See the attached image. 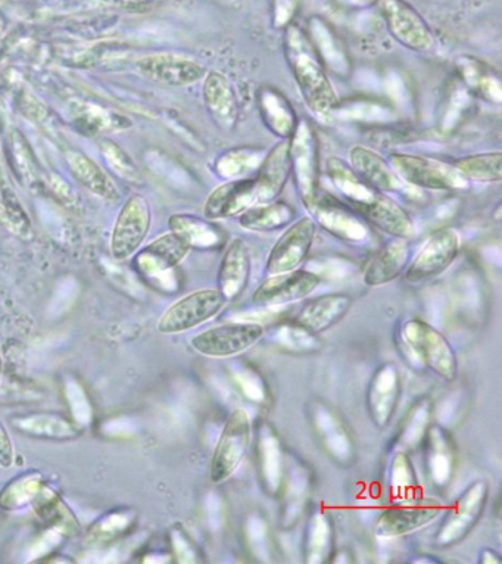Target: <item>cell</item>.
I'll list each match as a JSON object with an SVG mask.
<instances>
[{
    "label": "cell",
    "mask_w": 502,
    "mask_h": 564,
    "mask_svg": "<svg viewBox=\"0 0 502 564\" xmlns=\"http://www.w3.org/2000/svg\"><path fill=\"white\" fill-rule=\"evenodd\" d=\"M389 484L399 500L408 501L419 488V478L408 453L397 451L389 467Z\"/></svg>",
    "instance_id": "obj_41"
},
{
    "label": "cell",
    "mask_w": 502,
    "mask_h": 564,
    "mask_svg": "<svg viewBox=\"0 0 502 564\" xmlns=\"http://www.w3.org/2000/svg\"><path fill=\"white\" fill-rule=\"evenodd\" d=\"M307 34L327 73L338 79H349L352 74L351 55L329 21L321 17L311 18Z\"/></svg>",
    "instance_id": "obj_24"
},
{
    "label": "cell",
    "mask_w": 502,
    "mask_h": 564,
    "mask_svg": "<svg viewBox=\"0 0 502 564\" xmlns=\"http://www.w3.org/2000/svg\"><path fill=\"white\" fill-rule=\"evenodd\" d=\"M283 52L308 109L329 120L339 108V96L329 73L308 39L307 31L296 24L285 27Z\"/></svg>",
    "instance_id": "obj_2"
},
{
    "label": "cell",
    "mask_w": 502,
    "mask_h": 564,
    "mask_svg": "<svg viewBox=\"0 0 502 564\" xmlns=\"http://www.w3.org/2000/svg\"><path fill=\"white\" fill-rule=\"evenodd\" d=\"M239 224L248 232L267 233L285 229L296 218V210L282 199L255 204L239 215Z\"/></svg>",
    "instance_id": "obj_35"
},
{
    "label": "cell",
    "mask_w": 502,
    "mask_h": 564,
    "mask_svg": "<svg viewBox=\"0 0 502 564\" xmlns=\"http://www.w3.org/2000/svg\"><path fill=\"white\" fill-rule=\"evenodd\" d=\"M251 438V419L243 408H236L227 419L212 454L210 476L214 484H224L235 475L245 460Z\"/></svg>",
    "instance_id": "obj_8"
},
{
    "label": "cell",
    "mask_w": 502,
    "mask_h": 564,
    "mask_svg": "<svg viewBox=\"0 0 502 564\" xmlns=\"http://www.w3.org/2000/svg\"><path fill=\"white\" fill-rule=\"evenodd\" d=\"M205 108L221 132H235L239 123V102L232 81L218 71H211L204 77Z\"/></svg>",
    "instance_id": "obj_22"
},
{
    "label": "cell",
    "mask_w": 502,
    "mask_h": 564,
    "mask_svg": "<svg viewBox=\"0 0 502 564\" xmlns=\"http://www.w3.org/2000/svg\"><path fill=\"white\" fill-rule=\"evenodd\" d=\"M321 285V277L313 271L293 270L289 273L267 276L261 283L260 288L255 291L254 304L260 307H282L301 301L316 292Z\"/></svg>",
    "instance_id": "obj_17"
},
{
    "label": "cell",
    "mask_w": 502,
    "mask_h": 564,
    "mask_svg": "<svg viewBox=\"0 0 502 564\" xmlns=\"http://www.w3.org/2000/svg\"><path fill=\"white\" fill-rule=\"evenodd\" d=\"M349 165L364 182L386 195H405L410 193V189H414L398 176L391 162L367 146L355 145L349 151Z\"/></svg>",
    "instance_id": "obj_21"
},
{
    "label": "cell",
    "mask_w": 502,
    "mask_h": 564,
    "mask_svg": "<svg viewBox=\"0 0 502 564\" xmlns=\"http://www.w3.org/2000/svg\"><path fill=\"white\" fill-rule=\"evenodd\" d=\"M460 233L454 227H441L427 236L416 257L408 263L404 279L408 283H422L450 269L460 252Z\"/></svg>",
    "instance_id": "obj_10"
},
{
    "label": "cell",
    "mask_w": 502,
    "mask_h": 564,
    "mask_svg": "<svg viewBox=\"0 0 502 564\" xmlns=\"http://www.w3.org/2000/svg\"><path fill=\"white\" fill-rule=\"evenodd\" d=\"M295 11V0H277L276 23L277 27L289 26V21L293 17Z\"/></svg>",
    "instance_id": "obj_46"
},
{
    "label": "cell",
    "mask_w": 502,
    "mask_h": 564,
    "mask_svg": "<svg viewBox=\"0 0 502 564\" xmlns=\"http://www.w3.org/2000/svg\"><path fill=\"white\" fill-rule=\"evenodd\" d=\"M314 435L320 441L327 456L341 466H351L355 460V444L352 433L335 408L316 400L308 410Z\"/></svg>",
    "instance_id": "obj_13"
},
{
    "label": "cell",
    "mask_w": 502,
    "mask_h": 564,
    "mask_svg": "<svg viewBox=\"0 0 502 564\" xmlns=\"http://www.w3.org/2000/svg\"><path fill=\"white\" fill-rule=\"evenodd\" d=\"M291 179L289 140H280L265 154L254 177L257 204L276 201Z\"/></svg>",
    "instance_id": "obj_25"
},
{
    "label": "cell",
    "mask_w": 502,
    "mask_h": 564,
    "mask_svg": "<svg viewBox=\"0 0 502 564\" xmlns=\"http://www.w3.org/2000/svg\"><path fill=\"white\" fill-rule=\"evenodd\" d=\"M40 489L39 476H21L17 481H12L6 486L5 491L0 492V507L2 509H20L23 504L28 503L31 498L36 497Z\"/></svg>",
    "instance_id": "obj_42"
},
{
    "label": "cell",
    "mask_w": 502,
    "mask_h": 564,
    "mask_svg": "<svg viewBox=\"0 0 502 564\" xmlns=\"http://www.w3.org/2000/svg\"><path fill=\"white\" fill-rule=\"evenodd\" d=\"M137 67L146 79L174 87L190 86L207 76V70L201 62L173 54L148 56L140 59Z\"/></svg>",
    "instance_id": "obj_19"
},
{
    "label": "cell",
    "mask_w": 502,
    "mask_h": 564,
    "mask_svg": "<svg viewBox=\"0 0 502 564\" xmlns=\"http://www.w3.org/2000/svg\"><path fill=\"white\" fill-rule=\"evenodd\" d=\"M101 149L106 161L111 164L115 173L120 174L124 179H134L137 176L136 164L123 149L118 148L114 143L106 142V140L102 142Z\"/></svg>",
    "instance_id": "obj_44"
},
{
    "label": "cell",
    "mask_w": 502,
    "mask_h": 564,
    "mask_svg": "<svg viewBox=\"0 0 502 564\" xmlns=\"http://www.w3.org/2000/svg\"><path fill=\"white\" fill-rule=\"evenodd\" d=\"M307 210L317 226L339 241L352 245H369L373 242L370 224L338 196L320 190Z\"/></svg>",
    "instance_id": "obj_6"
},
{
    "label": "cell",
    "mask_w": 502,
    "mask_h": 564,
    "mask_svg": "<svg viewBox=\"0 0 502 564\" xmlns=\"http://www.w3.org/2000/svg\"><path fill=\"white\" fill-rule=\"evenodd\" d=\"M227 301L218 289H201L174 302L158 322L162 335H179L210 322L226 307Z\"/></svg>",
    "instance_id": "obj_9"
},
{
    "label": "cell",
    "mask_w": 502,
    "mask_h": 564,
    "mask_svg": "<svg viewBox=\"0 0 502 564\" xmlns=\"http://www.w3.org/2000/svg\"><path fill=\"white\" fill-rule=\"evenodd\" d=\"M190 248L176 233H167L140 252L139 269L145 274L168 273L182 263Z\"/></svg>",
    "instance_id": "obj_33"
},
{
    "label": "cell",
    "mask_w": 502,
    "mask_h": 564,
    "mask_svg": "<svg viewBox=\"0 0 502 564\" xmlns=\"http://www.w3.org/2000/svg\"><path fill=\"white\" fill-rule=\"evenodd\" d=\"M479 563H482V564H501L502 559L500 557V554L495 553L494 550H483L482 553H480Z\"/></svg>",
    "instance_id": "obj_48"
},
{
    "label": "cell",
    "mask_w": 502,
    "mask_h": 564,
    "mask_svg": "<svg viewBox=\"0 0 502 564\" xmlns=\"http://www.w3.org/2000/svg\"><path fill=\"white\" fill-rule=\"evenodd\" d=\"M351 307V296L346 294L317 296L299 310L293 323L313 335H321L341 323Z\"/></svg>",
    "instance_id": "obj_27"
},
{
    "label": "cell",
    "mask_w": 502,
    "mask_h": 564,
    "mask_svg": "<svg viewBox=\"0 0 502 564\" xmlns=\"http://www.w3.org/2000/svg\"><path fill=\"white\" fill-rule=\"evenodd\" d=\"M251 254L242 239L229 243L218 269L217 289L227 302L235 301L248 288L251 279Z\"/></svg>",
    "instance_id": "obj_28"
},
{
    "label": "cell",
    "mask_w": 502,
    "mask_h": 564,
    "mask_svg": "<svg viewBox=\"0 0 502 564\" xmlns=\"http://www.w3.org/2000/svg\"><path fill=\"white\" fill-rule=\"evenodd\" d=\"M442 513L444 507L438 501L410 500V503L398 504L383 511L374 532L379 538L404 537L432 525Z\"/></svg>",
    "instance_id": "obj_16"
},
{
    "label": "cell",
    "mask_w": 502,
    "mask_h": 564,
    "mask_svg": "<svg viewBox=\"0 0 502 564\" xmlns=\"http://www.w3.org/2000/svg\"><path fill=\"white\" fill-rule=\"evenodd\" d=\"M291 177L296 192L305 207L316 199L320 192V140L313 121L299 118L295 132L289 139Z\"/></svg>",
    "instance_id": "obj_4"
},
{
    "label": "cell",
    "mask_w": 502,
    "mask_h": 564,
    "mask_svg": "<svg viewBox=\"0 0 502 564\" xmlns=\"http://www.w3.org/2000/svg\"><path fill=\"white\" fill-rule=\"evenodd\" d=\"M433 404L429 398H420L405 414L397 435L398 451L410 453L423 444L424 436L432 425Z\"/></svg>",
    "instance_id": "obj_37"
},
{
    "label": "cell",
    "mask_w": 502,
    "mask_h": 564,
    "mask_svg": "<svg viewBox=\"0 0 502 564\" xmlns=\"http://www.w3.org/2000/svg\"><path fill=\"white\" fill-rule=\"evenodd\" d=\"M257 467L265 494L279 497L285 481L286 457L282 441L270 423H261L258 429Z\"/></svg>",
    "instance_id": "obj_23"
},
{
    "label": "cell",
    "mask_w": 502,
    "mask_h": 564,
    "mask_svg": "<svg viewBox=\"0 0 502 564\" xmlns=\"http://www.w3.org/2000/svg\"><path fill=\"white\" fill-rule=\"evenodd\" d=\"M257 204L254 177L243 180H227L212 190L204 205V215L208 220L239 217L252 205Z\"/></svg>",
    "instance_id": "obj_26"
},
{
    "label": "cell",
    "mask_w": 502,
    "mask_h": 564,
    "mask_svg": "<svg viewBox=\"0 0 502 564\" xmlns=\"http://www.w3.org/2000/svg\"><path fill=\"white\" fill-rule=\"evenodd\" d=\"M326 170L333 188L338 190V198L357 211L370 226L392 238H413L416 226L410 214L391 196L364 182L348 162L329 158Z\"/></svg>",
    "instance_id": "obj_1"
},
{
    "label": "cell",
    "mask_w": 502,
    "mask_h": 564,
    "mask_svg": "<svg viewBox=\"0 0 502 564\" xmlns=\"http://www.w3.org/2000/svg\"><path fill=\"white\" fill-rule=\"evenodd\" d=\"M389 162L398 176L414 189L464 190L470 186L454 165L436 158L392 154Z\"/></svg>",
    "instance_id": "obj_7"
},
{
    "label": "cell",
    "mask_w": 502,
    "mask_h": 564,
    "mask_svg": "<svg viewBox=\"0 0 502 564\" xmlns=\"http://www.w3.org/2000/svg\"><path fill=\"white\" fill-rule=\"evenodd\" d=\"M267 152L251 146H239L224 152L217 158L214 171L223 180L252 179L257 174Z\"/></svg>",
    "instance_id": "obj_36"
},
{
    "label": "cell",
    "mask_w": 502,
    "mask_h": 564,
    "mask_svg": "<svg viewBox=\"0 0 502 564\" xmlns=\"http://www.w3.org/2000/svg\"><path fill=\"white\" fill-rule=\"evenodd\" d=\"M67 161L74 176L84 188L108 201H117L120 198L117 186L109 179L108 174L89 157L81 152H68Z\"/></svg>",
    "instance_id": "obj_39"
},
{
    "label": "cell",
    "mask_w": 502,
    "mask_h": 564,
    "mask_svg": "<svg viewBox=\"0 0 502 564\" xmlns=\"http://www.w3.org/2000/svg\"><path fill=\"white\" fill-rule=\"evenodd\" d=\"M12 428L30 438L48 441H70L80 430L67 417L58 413H30L11 417Z\"/></svg>",
    "instance_id": "obj_31"
},
{
    "label": "cell",
    "mask_w": 502,
    "mask_h": 564,
    "mask_svg": "<svg viewBox=\"0 0 502 564\" xmlns=\"http://www.w3.org/2000/svg\"><path fill=\"white\" fill-rule=\"evenodd\" d=\"M151 227V207L143 196H133L124 205L111 238L112 257L129 260L140 248Z\"/></svg>",
    "instance_id": "obj_15"
},
{
    "label": "cell",
    "mask_w": 502,
    "mask_h": 564,
    "mask_svg": "<svg viewBox=\"0 0 502 564\" xmlns=\"http://www.w3.org/2000/svg\"><path fill=\"white\" fill-rule=\"evenodd\" d=\"M424 466L432 485L444 489L451 484L457 469V447L447 429L432 423L424 436Z\"/></svg>",
    "instance_id": "obj_20"
},
{
    "label": "cell",
    "mask_w": 502,
    "mask_h": 564,
    "mask_svg": "<svg viewBox=\"0 0 502 564\" xmlns=\"http://www.w3.org/2000/svg\"><path fill=\"white\" fill-rule=\"evenodd\" d=\"M305 563H330L335 556V526L326 510L317 509L311 513L304 532L302 544Z\"/></svg>",
    "instance_id": "obj_32"
},
{
    "label": "cell",
    "mask_w": 502,
    "mask_h": 564,
    "mask_svg": "<svg viewBox=\"0 0 502 564\" xmlns=\"http://www.w3.org/2000/svg\"><path fill=\"white\" fill-rule=\"evenodd\" d=\"M405 351L413 354L424 370H430L445 382H455L458 377L457 352L451 342L432 324L422 319H411L401 329Z\"/></svg>",
    "instance_id": "obj_3"
},
{
    "label": "cell",
    "mask_w": 502,
    "mask_h": 564,
    "mask_svg": "<svg viewBox=\"0 0 502 564\" xmlns=\"http://www.w3.org/2000/svg\"><path fill=\"white\" fill-rule=\"evenodd\" d=\"M383 14L389 33L404 48L414 52H429L435 49L436 40L432 28L413 6L404 0H385Z\"/></svg>",
    "instance_id": "obj_14"
},
{
    "label": "cell",
    "mask_w": 502,
    "mask_h": 564,
    "mask_svg": "<svg viewBox=\"0 0 502 564\" xmlns=\"http://www.w3.org/2000/svg\"><path fill=\"white\" fill-rule=\"evenodd\" d=\"M106 3H114V5H137V3L146 2V0H104Z\"/></svg>",
    "instance_id": "obj_49"
},
{
    "label": "cell",
    "mask_w": 502,
    "mask_h": 564,
    "mask_svg": "<svg viewBox=\"0 0 502 564\" xmlns=\"http://www.w3.org/2000/svg\"><path fill=\"white\" fill-rule=\"evenodd\" d=\"M257 108L268 132L280 140L291 139L299 117L285 93L276 87H261L257 95Z\"/></svg>",
    "instance_id": "obj_30"
},
{
    "label": "cell",
    "mask_w": 502,
    "mask_h": 564,
    "mask_svg": "<svg viewBox=\"0 0 502 564\" xmlns=\"http://www.w3.org/2000/svg\"><path fill=\"white\" fill-rule=\"evenodd\" d=\"M452 165L469 183H500L502 180L501 151L458 158Z\"/></svg>",
    "instance_id": "obj_40"
},
{
    "label": "cell",
    "mask_w": 502,
    "mask_h": 564,
    "mask_svg": "<svg viewBox=\"0 0 502 564\" xmlns=\"http://www.w3.org/2000/svg\"><path fill=\"white\" fill-rule=\"evenodd\" d=\"M488 500V482L479 479L467 486L450 509L445 511L444 519L433 537L436 547L451 548L469 537L482 519Z\"/></svg>",
    "instance_id": "obj_5"
},
{
    "label": "cell",
    "mask_w": 502,
    "mask_h": 564,
    "mask_svg": "<svg viewBox=\"0 0 502 564\" xmlns=\"http://www.w3.org/2000/svg\"><path fill=\"white\" fill-rule=\"evenodd\" d=\"M335 2L338 3L339 6H342V8L364 9L370 8V6H373L374 3L379 2V0H335Z\"/></svg>",
    "instance_id": "obj_47"
},
{
    "label": "cell",
    "mask_w": 502,
    "mask_h": 564,
    "mask_svg": "<svg viewBox=\"0 0 502 564\" xmlns=\"http://www.w3.org/2000/svg\"><path fill=\"white\" fill-rule=\"evenodd\" d=\"M265 329L258 323H227L193 336L190 345L208 358H232L257 345Z\"/></svg>",
    "instance_id": "obj_11"
},
{
    "label": "cell",
    "mask_w": 502,
    "mask_h": 564,
    "mask_svg": "<svg viewBox=\"0 0 502 564\" xmlns=\"http://www.w3.org/2000/svg\"><path fill=\"white\" fill-rule=\"evenodd\" d=\"M497 221H498V223H501V205H498Z\"/></svg>",
    "instance_id": "obj_51"
},
{
    "label": "cell",
    "mask_w": 502,
    "mask_h": 564,
    "mask_svg": "<svg viewBox=\"0 0 502 564\" xmlns=\"http://www.w3.org/2000/svg\"><path fill=\"white\" fill-rule=\"evenodd\" d=\"M401 397V375L392 363L382 364L374 372L367 389V411L373 425L379 429L388 428L394 419Z\"/></svg>",
    "instance_id": "obj_18"
},
{
    "label": "cell",
    "mask_w": 502,
    "mask_h": 564,
    "mask_svg": "<svg viewBox=\"0 0 502 564\" xmlns=\"http://www.w3.org/2000/svg\"><path fill=\"white\" fill-rule=\"evenodd\" d=\"M171 232L186 242L190 249L211 251L224 245V232L208 218L177 214L170 218Z\"/></svg>",
    "instance_id": "obj_34"
},
{
    "label": "cell",
    "mask_w": 502,
    "mask_h": 564,
    "mask_svg": "<svg viewBox=\"0 0 502 564\" xmlns=\"http://www.w3.org/2000/svg\"><path fill=\"white\" fill-rule=\"evenodd\" d=\"M242 366L232 372L235 376L236 383H238L240 391L243 392L245 397H248L252 403H267L268 391L263 377L258 375L257 370L249 367L248 364L240 363Z\"/></svg>",
    "instance_id": "obj_43"
},
{
    "label": "cell",
    "mask_w": 502,
    "mask_h": 564,
    "mask_svg": "<svg viewBox=\"0 0 502 564\" xmlns=\"http://www.w3.org/2000/svg\"><path fill=\"white\" fill-rule=\"evenodd\" d=\"M15 461V448L12 444L11 435L0 422V467L9 469Z\"/></svg>",
    "instance_id": "obj_45"
},
{
    "label": "cell",
    "mask_w": 502,
    "mask_h": 564,
    "mask_svg": "<svg viewBox=\"0 0 502 564\" xmlns=\"http://www.w3.org/2000/svg\"><path fill=\"white\" fill-rule=\"evenodd\" d=\"M316 233L317 224L311 215H305L289 224L268 254L265 264L267 276L301 269L316 241Z\"/></svg>",
    "instance_id": "obj_12"
},
{
    "label": "cell",
    "mask_w": 502,
    "mask_h": 564,
    "mask_svg": "<svg viewBox=\"0 0 502 564\" xmlns=\"http://www.w3.org/2000/svg\"><path fill=\"white\" fill-rule=\"evenodd\" d=\"M410 257L408 239H389L382 248L377 249L364 270V283L369 288H380L394 282L407 269Z\"/></svg>",
    "instance_id": "obj_29"
},
{
    "label": "cell",
    "mask_w": 502,
    "mask_h": 564,
    "mask_svg": "<svg viewBox=\"0 0 502 564\" xmlns=\"http://www.w3.org/2000/svg\"><path fill=\"white\" fill-rule=\"evenodd\" d=\"M2 380H3V360H2V354H0V385H2Z\"/></svg>",
    "instance_id": "obj_50"
},
{
    "label": "cell",
    "mask_w": 502,
    "mask_h": 564,
    "mask_svg": "<svg viewBox=\"0 0 502 564\" xmlns=\"http://www.w3.org/2000/svg\"><path fill=\"white\" fill-rule=\"evenodd\" d=\"M463 84L469 92H475L492 104H501L500 76L479 59L466 58L458 62Z\"/></svg>",
    "instance_id": "obj_38"
}]
</instances>
